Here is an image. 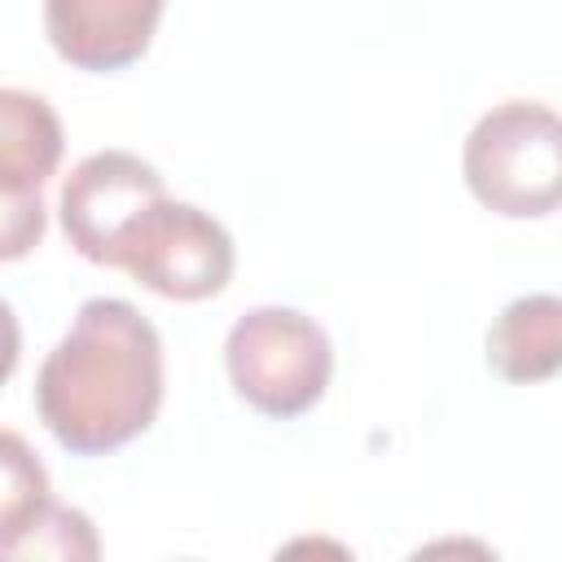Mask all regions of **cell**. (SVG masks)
Listing matches in <instances>:
<instances>
[{
	"instance_id": "obj_2",
	"label": "cell",
	"mask_w": 562,
	"mask_h": 562,
	"mask_svg": "<svg viewBox=\"0 0 562 562\" xmlns=\"http://www.w3.org/2000/svg\"><path fill=\"white\" fill-rule=\"evenodd\" d=\"M470 193L505 220H544L558 206L562 132L544 101H501L465 136Z\"/></svg>"
},
{
	"instance_id": "obj_4",
	"label": "cell",
	"mask_w": 562,
	"mask_h": 562,
	"mask_svg": "<svg viewBox=\"0 0 562 562\" xmlns=\"http://www.w3.org/2000/svg\"><path fill=\"white\" fill-rule=\"evenodd\" d=\"M119 268L162 299L198 303L228 285L233 237L211 211L162 198L145 211V220L123 241Z\"/></svg>"
},
{
	"instance_id": "obj_5",
	"label": "cell",
	"mask_w": 562,
	"mask_h": 562,
	"mask_svg": "<svg viewBox=\"0 0 562 562\" xmlns=\"http://www.w3.org/2000/svg\"><path fill=\"white\" fill-rule=\"evenodd\" d=\"M162 198H167L162 176L140 154L97 149L83 162H75V171L66 176L57 211H61L66 241L88 263L119 268L123 241L145 220V211Z\"/></svg>"
},
{
	"instance_id": "obj_6",
	"label": "cell",
	"mask_w": 562,
	"mask_h": 562,
	"mask_svg": "<svg viewBox=\"0 0 562 562\" xmlns=\"http://www.w3.org/2000/svg\"><path fill=\"white\" fill-rule=\"evenodd\" d=\"M162 4L167 0H44V31L61 61L105 75L149 48Z\"/></svg>"
},
{
	"instance_id": "obj_12",
	"label": "cell",
	"mask_w": 562,
	"mask_h": 562,
	"mask_svg": "<svg viewBox=\"0 0 562 562\" xmlns=\"http://www.w3.org/2000/svg\"><path fill=\"white\" fill-rule=\"evenodd\" d=\"M18 356H22V329H18V316H13L9 299H0V386L13 378Z\"/></svg>"
},
{
	"instance_id": "obj_8",
	"label": "cell",
	"mask_w": 562,
	"mask_h": 562,
	"mask_svg": "<svg viewBox=\"0 0 562 562\" xmlns=\"http://www.w3.org/2000/svg\"><path fill=\"white\" fill-rule=\"evenodd\" d=\"M61 149L57 110L26 88H0V189H40L57 171Z\"/></svg>"
},
{
	"instance_id": "obj_1",
	"label": "cell",
	"mask_w": 562,
	"mask_h": 562,
	"mask_svg": "<svg viewBox=\"0 0 562 562\" xmlns=\"http://www.w3.org/2000/svg\"><path fill=\"white\" fill-rule=\"evenodd\" d=\"M162 404V338L127 299L79 303L35 373V413L75 457H101L145 435Z\"/></svg>"
},
{
	"instance_id": "obj_9",
	"label": "cell",
	"mask_w": 562,
	"mask_h": 562,
	"mask_svg": "<svg viewBox=\"0 0 562 562\" xmlns=\"http://www.w3.org/2000/svg\"><path fill=\"white\" fill-rule=\"evenodd\" d=\"M48 470L40 452L18 435L0 426V558H18L26 536L48 514Z\"/></svg>"
},
{
	"instance_id": "obj_10",
	"label": "cell",
	"mask_w": 562,
	"mask_h": 562,
	"mask_svg": "<svg viewBox=\"0 0 562 562\" xmlns=\"http://www.w3.org/2000/svg\"><path fill=\"white\" fill-rule=\"evenodd\" d=\"M97 531L92 518L83 509L70 505H48V514L40 518V527L26 536V544L18 549V558H97Z\"/></svg>"
},
{
	"instance_id": "obj_7",
	"label": "cell",
	"mask_w": 562,
	"mask_h": 562,
	"mask_svg": "<svg viewBox=\"0 0 562 562\" xmlns=\"http://www.w3.org/2000/svg\"><path fill=\"white\" fill-rule=\"evenodd\" d=\"M562 360V303L558 294H522L501 307L487 329V364L505 382H544Z\"/></svg>"
},
{
	"instance_id": "obj_3",
	"label": "cell",
	"mask_w": 562,
	"mask_h": 562,
	"mask_svg": "<svg viewBox=\"0 0 562 562\" xmlns=\"http://www.w3.org/2000/svg\"><path fill=\"white\" fill-rule=\"evenodd\" d=\"M224 364L233 391L250 408L268 417H299L325 395L334 347L307 312L263 303L233 321L224 338Z\"/></svg>"
},
{
	"instance_id": "obj_11",
	"label": "cell",
	"mask_w": 562,
	"mask_h": 562,
	"mask_svg": "<svg viewBox=\"0 0 562 562\" xmlns=\"http://www.w3.org/2000/svg\"><path fill=\"white\" fill-rule=\"evenodd\" d=\"M48 228V206L40 189H0V263L26 259Z\"/></svg>"
}]
</instances>
